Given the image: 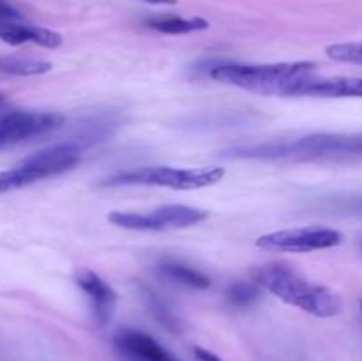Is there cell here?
I'll list each match as a JSON object with an SVG mask.
<instances>
[{
  "label": "cell",
  "mask_w": 362,
  "mask_h": 361,
  "mask_svg": "<svg viewBox=\"0 0 362 361\" xmlns=\"http://www.w3.org/2000/svg\"><path fill=\"white\" fill-rule=\"evenodd\" d=\"M359 154H362V133H317L293 138V140L237 147L225 152L226 158L233 159H283V161H317V159Z\"/></svg>",
  "instance_id": "6da1fadb"
},
{
  "label": "cell",
  "mask_w": 362,
  "mask_h": 361,
  "mask_svg": "<svg viewBox=\"0 0 362 361\" xmlns=\"http://www.w3.org/2000/svg\"><path fill=\"white\" fill-rule=\"evenodd\" d=\"M255 283L264 287L286 304L300 308L315 317H334L341 314L343 299L329 287L317 285L283 264L264 265L253 273Z\"/></svg>",
  "instance_id": "7a4b0ae2"
},
{
  "label": "cell",
  "mask_w": 362,
  "mask_h": 361,
  "mask_svg": "<svg viewBox=\"0 0 362 361\" xmlns=\"http://www.w3.org/2000/svg\"><path fill=\"white\" fill-rule=\"evenodd\" d=\"M313 62H281V64H221L211 69V76L219 84L233 85L260 94L285 96L292 85L304 78L313 76Z\"/></svg>",
  "instance_id": "3957f363"
},
{
  "label": "cell",
  "mask_w": 362,
  "mask_h": 361,
  "mask_svg": "<svg viewBox=\"0 0 362 361\" xmlns=\"http://www.w3.org/2000/svg\"><path fill=\"white\" fill-rule=\"evenodd\" d=\"M225 177L223 166L173 168V166H140L106 179V186H161L172 190H200L214 186Z\"/></svg>",
  "instance_id": "277c9868"
},
{
  "label": "cell",
  "mask_w": 362,
  "mask_h": 361,
  "mask_svg": "<svg viewBox=\"0 0 362 361\" xmlns=\"http://www.w3.org/2000/svg\"><path fill=\"white\" fill-rule=\"evenodd\" d=\"M209 218L204 209L182 204H168L148 212L115 211L108 214V222L120 229L129 230H172L187 229Z\"/></svg>",
  "instance_id": "5b68a950"
},
{
  "label": "cell",
  "mask_w": 362,
  "mask_h": 361,
  "mask_svg": "<svg viewBox=\"0 0 362 361\" xmlns=\"http://www.w3.org/2000/svg\"><path fill=\"white\" fill-rule=\"evenodd\" d=\"M341 232L327 227H300L265 234L257 239V246L264 251H286V253H308L341 244Z\"/></svg>",
  "instance_id": "8992f818"
},
{
  "label": "cell",
  "mask_w": 362,
  "mask_h": 361,
  "mask_svg": "<svg viewBox=\"0 0 362 361\" xmlns=\"http://www.w3.org/2000/svg\"><path fill=\"white\" fill-rule=\"evenodd\" d=\"M60 124L62 117L57 113L25 112V110L7 112L0 117V147L48 133Z\"/></svg>",
  "instance_id": "52a82bcc"
},
{
  "label": "cell",
  "mask_w": 362,
  "mask_h": 361,
  "mask_svg": "<svg viewBox=\"0 0 362 361\" xmlns=\"http://www.w3.org/2000/svg\"><path fill=\"white\" fill-rule=\"evenodd\" d=\"M285 96L311 98H362V76L304 78L285 92Z\"/></svg>",
  "instance_id": "ba28073f"
},
{
  "label": "cell",
  "mask_w": 362,
  "mask_h": 361,
  "mask_svg": "<svg viewBox=\"0 0 362 361\" xmlns=\"http://www.w3.org/2000/svg\"><path fill=\"white\" fill-rule=\"evenodd\" d=\"M74 283L87 294L95 321L101 326L108 324L110 319L113 317V311H115V290L101 276L87 268H78L74 271Z\"/></svg>",
  "instance_id": "9c48e42d"
},
{
  "label": "cell",
  "mask_w": 362,
  "mask_h": 361,
  "mask_svg": "<svg viewBox=\"0 0 362 361\" xmlns=\"http://www.w3.org/2000/svg\"><path fill=\"white\" fill-rule=\"evenodd\" d=\"M80 145L74 144V142H64V144H55L52 147L42 149V151L28 156L23 161V165L35 170L41 176V179H46V177L67 172V170L73 168L80 161Z\"/></svg>",
  "instance_id": "30bf717a"
},
{
  "label": "cell",
  "mask_w": 362,
  "mask_h": 361,
  "mask_svg": "<svg viewBox=\"0 0 362 361\" xmlns=\"http://www.w3.org/2000/svg\"><path fill=\"white\" fill-rule=\"evenodd\" d=\"M115 345L126 361H177L152 336L134 329L117 333Z\"/></svg>",
  "instance_id": "8fae6325"
},
{
  "label": "cell",
  "mask_w": 362,
  "mask_h": 361,
  "mask_svg": "<svg viewBox=\"0 0 362 361\" xmlns=\"http://www.w3.org/2000/svg\"><path fill=\"white\" fill-rule=\"evenodd\" d=\"M0 39L7 45H25V42H34V45L45 46V48L55 50L62 45V35L49 28L30 25L27 21H7L0 23Z\"/></svg>",
  "instance_id": "7c38bea8"
},
{
  "label": "cell",
  "mask_w": 362,
  "mask_h": 361,
  "mask_svg": "<svg viewBox=\"0 0 362 361\" xmlns=\"http://www.w3.org/2000/svg\"><path fill=\"white\" fill-rule=\"evenodd\" d=\"M158 269L165 278H168L170 282L179 283V285L189 287V289H197V290H204L211 287V280H209V276H205L204 273L197 271V269L189 268V265L179 264V262H165V264L159 265Z\"/></svg>",
  "instance_id": "4fadbf2b"
},
{
  "label": "cell",
  "mask_w": 362,
  "mask_h": 361,
  "mask_svg": "<svg viewBox=\"0 0 362 361\" xmlns=\"http://www.w3.org/2000/svg\"><path fill=\"white\" fill-rule=\"evenodd\" d=\"M147 25L161 34H189L209 28V21L204 18H180V16H159L147 20Z\"/></svg>",
  "instance_id": "5bb4252c"
},
{
  "label": "cell",
  "mask_w": 362,
  "mask_h": 361,
  "mask_svg": "<svg viewBox=\"0 0 362 361\" xmlns=\"http://www.w3.org/2000/svg\"><path fill=\"white\" fill-rule=\"evenodd\" d=\"M37 180H42L41 176L35 170H32L30 166L21 163L16 168L0 172V195L7 193V191L20 190V188L28 186L32 183H37Z\"/></svg>",
  "instance_id": "9a60e30c"
},
{
  "label": "cell",
  "mask_w": 362,
  "mask_h": 361,
  "mask_svg": "<svg viewBox=\"0 0 362 361\" xmlns=\"http://www.w3.org/2000/svg\"><path fill=\"white\" fill-rule=\"evenodd\" d=\"M0 69L14 76H34V74L48 73L52 69V64L32 59H6L0 60Z\"/></svg>",
  "instance_id": "2e32d148"
},
{
  "label": "cell",
  "mask_w": 362,
  "mask_h": 361,
  "mask_svg": "<svg viewBox=\"0 0 362 361\" xmlns=\"http://www.w3.org/2000/svg\"><path fill=\"white\" fill-rule=\"evenodd\" d=\"M260 297V289H258L255 283L250 282H237L233 285H230V289L226 290V299L233 304V306H250L255 301Z\"/></svg>",
  "instance_id": "e0dca14e"
},
{
  "label": "cell",
  "mask_w": 362,
  "mask_h": 361,
  "mask_svg": "<svg viewBox=\"0 0 362 361\" xmlns=\"http://www.w3.org/2000/svg\"><path fill=\"white\" fill-rule=\"evenodd\" d=\"M144 297H145V301H147V306H148V310H151V314L154 315V317L158 319L163 326H166V328L172 329V331H177V329H179V321H177L175 315L172 314V310H170V308L166 306V304L163 303V301L159 299L154 292H151V290H145Z\"/></svg>",
  "instance_id": "ac0fdd59"
},
{
  "label": "cell",
  "mask_w": 362,
  "mask_h": 361,
  "mask_svg": "<svg viewBox=\"0 0 362 361\" xmlns=\"http://www.w3.org/2000/svg\"><path fill=\"white\" fill-rule=\"evenodd\" d=\"M332 60L345 64H357L362 66V42H339V45H331L325 50Z\"/></svg>",
  "instance_id": "d6986e66"
},
{
  "label": "cell",
  "mask_w": 362,
  "mask_h": 361,
  "mask_svg": "<svg viewBox=\"0 0 362 361\" xmlns=\"http://www.w3.org/2000/svg\"><path fill=\"white\" fill-rule=\"evenodd\" d=\"M7 21H25V16L9 0H0V23Z\"/></svg>",
  "instance_id": "ffe728a7"
},
{
  "label": "cell",
  "mask_w": 362,
  "mask_h": 361,
  "mask_svg": "<svg viewBox=\"0 0 362 361\" xmlns=\"http://www.w3.org/2000/svg\"><path fill=\"white\" fill-rule=\"evenodd\" d=\"M194 354H197L198 361H221L216 354H212L211 350L207 349H202V347H197V349H194Z\"/></svg>",
  "instance_id": "44dd1931"
},
{
  "label": "cell",
  "mask_w": 362,
  "mask_h": 361,
  "mask_svg": "<svg viewBox=\"0 0 362 361\" xmlns=\"http://www.w3.org/2000/svg\"><path fill=\"white\" fill-rule=\"evenodd\" d=\"M144 2L161 4V6H173V4H177V0H144Z\"/></svg>",
  "instance_id": "7402d4cb"
},
{
  "label": "cell",
  "mask_w": 362,
  "mask_h": 361,
  "mask_svg": "<svg viewBox=\"0 0 362 361\" xmlns=\"http://www.w3.org/2000/svg\"><path fill=\"white\" fill-rule=\"evenodd\" d=\"M6 105V98H4V94H0V106Z\"/></svg>",
  "instance_id": "603a6c76"
},
{
  "label": "cell",
  "mask_w": 362,
  "mask_h": 361,
  "mask_svg": "<svg viewBox=\"0 0 362 361\" xmlns=\"http://www.w3.org/2000/svg\"><path fill=\"white\" fill-rule=\"evenodd\" d=\"M361 308H362V303H361Z\"/></svg>",
  "instance_id": "cb8c5ba5"
}]
</instances>
